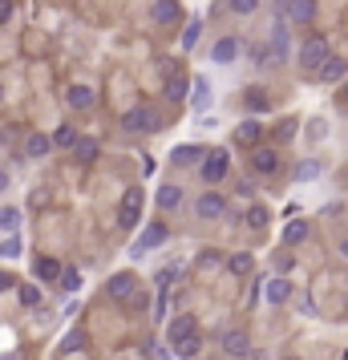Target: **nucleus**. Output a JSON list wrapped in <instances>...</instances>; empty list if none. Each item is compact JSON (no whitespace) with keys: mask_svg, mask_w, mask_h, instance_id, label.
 I'll return each mask as SVG.
<instances>
[{"mask_svg":"<svg viewBox=\"0 0 348 360\" xmlns=\"http://www.w3.org/2000/svg\"><path fill=\"white\" fill-rule=\"evenodd\" d=\"M53 146H57V150H73V146H77V130H73L69 122H61V126L53 130Z\"/></svg>","mask_w":348,"mask_h":360,"instance_id":"c85d7f7f","label":"nucleus"},{"mask_svg":"<svg viewBox=\"0 0 348 360\" xmlns=\"http://www.w3.org/2000/svg\"><path fill=\"white\" fill-rule=\"evenodd\" d=\"M264 295H267V304H276V308H280V304H288V300H292V283H288V279H283V276L267 279Z\"/></svg>","mask_w":348,"mask_h":360,"instance_id":"412c9836","label":"nucleus"},{"mask_svg":"<svg viewBox=\"0 0 348 360\" xmlns=\"http://www.w3.org/2000/svg\"><path fill=\"white\" fill-rule=\"evenodd\" d=\"M296 130H299V122H296V117H288V122H280V126H276V138H280V142H288V138H296Z\"/></svg>","mask_w":348,"mask_h":360,"instance_id":"58836bf2","label":"nucleus"},{"mask_svg":"<svg viewBox=\"0 0 348 360\" xmlns=\"http://www.w3.org/2000/svg\"><path fill=\"white\" fill-rule=\"evenodd\" d=\"M199 174H202L207 186L223 182L227 174H231V154H227V150H207V158L199 162Z\"/></svg>","mask_w":348,"mask_h":360,"instance_id":"7ed1b4c3","label":"nucleus"},{"mask_svg":"<svg viewBox=\"0 0 348 360\" xmlns=\"http://www.w3.org/2000/svg\"><path fill=\"white\" fill-rule=\"evenodd\" d=\"M13 13H17V8H13V0H0V25H8Z\"/></svg>","mask_w":348,"mask_h":360,"instance_id":"79ce46f5","label":"nucleus"},{"mask_svg":"<svg viewBox=\"0 0 348 360\" xmlns=\"http://www.w3.org/2000/svg\"><path fill=\"white\" fill-rule=\"evenodd\" d=\"M150 17L158 29H174V25H183V4L179 0H154L150 4Z\"/></svg>","mask_w":348,"mask_h":360,"instance_id":"423d86ee","label":"nucleus"},{"mask_svg":"<svg viewBox=\"0 0 348 360\" xmlns=\"http://www.w3.org/2000/svg\"><path fill=\"white\" fill-rule=\"evenodd\" d=\"M105 292H110V300H117V304H130L134 295H138V276H130V271H117V276L105 283Z\"/></svg>","mask_w":348,"mask_h":360,"instance_id":"9d476101","label":"nucleus"},{"mask_svg":"<svg viewBox=\"0 0 348 360\" xmlns=\"http://www.w3.org/2000/svg\"><path fill=\"white\" fill-rule=\"evenodd\" d=\"M308 219H292V223H288V227H283V247H299L304 243V239H308Z\"/></svg>","mask_w":348,"mask_h":360,"instance_id":"b1692460","label":"nucleus"},{"mask_svg":"<svg viewBox=\"0 0 348 360\" xmlns=\"http://www.w3.org/2000/svg\"><path fill=\"white\" fill-rule=\"evenodd\" d=\"M276 13H280V17H288L292 25H312L316 0H280V4H276Z\"/></svg>","mask_w":348,"mask_h":360,"instance_id":"0eeeda50","label":"nucleus"},{"mask_svg":"<svg viewBox=\"0 0 348 360\" xmlns=\"http://www.w3.org/2000/svg\"><path fill=\"white\" fill-rule=\"evenodd\" d=\"M243 360H264V352H247V356H243Z\"/></svg>","mask_w":348,"mask_h":360,"instance_id":"a18cd8bd","label":"nucleus"},{"mask_svg":"<svg viewBox=\"0 0 348 360\" xmlns=\"http://www.w3.org/2000/svg\"><path fill=\"white\" fill-rule=\"evenodd\" d=\"M82 348H85V328H69L65 336H61V352L73 356V352H82Z\"/></svg>","mask_w":348,"mask_h":360,"instance_id":"7c9ffc66","label":"nucleus"},{"mask_svg":"<svg viewBox=\"0 0 348 360\" xmlns=\"http://www.w3.org/2000/svg\"><path fill=\"white\" fill-rule=\"evenodd\" d=\"M195 316H174V320H170V324H166V340L174 344L179 340V336H186V332H195Z\"/></svg>","mask_w":348,"mask_h":360,"instance_id":"a878e982","label":"nucleus"},{"mask_svg":"<svg viewBox=\"0 0 348 360\" xmlns=\"http://www.w3.org/2000/svg\"><path fill=\"white\" fill-rule=\"evenodd\" d=\"M239 53H243L239 37H219L215 45H211V61H215V65H235Z\"/></svg>","mask_w":348,"mask_h":360,"instance_id":"9b49d317","label":"nucleus"},{"mask_svg":"<svg viewBox=\"0 0 348 360\" xmlns=\"http://www.w3.org/2000/svg\"><path fill=\"white\" fill-rule=\"evenodd\" d=\"M0 191H8V170H0Z\"/></svg>","mask_w":348,"mask_h":360,"instance_id":"c03bdc74","label":"nucleus"},{"mask_svg":"<svg viewBox=\"0 0 348 360\" xmlns=\"http://www.w3.org/2000/svg\"><path fill=\"white\" fill-rule=\"evenodd\" d=\"M57 288H61V292H82V271H77V267H65V271H61V279H57Z\"/></svg>","mask_w":348,"mask_h":360,"instance_id":"72a5a7b5","label":"nucleus"},{"mask_svg":"<svg viewBox=\"0 0 348 360\" xmlns=\"http://www.w3.org/2000/svg\"><path fill=\"white\" fill-rule=\"evenodd\" d=\"M65 101H69V110H94V105H98V89H89V85H69Z\"/></svg>","mask_w":348,"mask_h":360,"instance_id":"f3484780","label":"nucleus"},{"mask_svg":"<svg viewBox=\"0 0 348 360\" xmlns=\"http://www.w3.org/2000/svg\"><path fill=\"white\" fill-rule=\"evenodd\" d=\"M33 271H37V279H41V283H57L65 267H61L57 259H37V263H33Z\"/></svg>","mask_w":348,"mask_h":360,"instance_id":"393cba45","label":"nucleus"},{"mask_svg":"<svg viewBox=\"0 0 348 360\" xmlns=\"http://www.w3.org/2000/svg\"><path fill=\"white\" fill-rule=\"evenodd\" d=\"M195 214H199L202 223H215V219H223V214H227V198L215 195V191H207V195L195 198Z\"/></svg>","mask_w":348,"mask_h":360,"instance_id":"6e6552de","label":"nucleus"},{"mask_svg":"<svg viewBox=\"0 0 348 360\" xmlns=\"http://www.w3.org/2000/svg\"><path fill=\"white\" fill-rule=\"evenodd\" d=\"M154 202H158V211H179L183 207V186L179 182H158Z\"/></svg>","mask_w":348,"mask_h":360,"instance_id":"ddd939ff","label":"nucleus"},{"mask_svg":"<svg viewBox=\"0 0 348 360\" xmlns=\"http://www.w3.org/2000/svg\"><path fill=\"white\" fill-rule=\"evenodd\" d=\"M267 49H271V61H288V53H292V37H288V25H283V20L271 25V41H267Z\"/></svg>","mask_w":348,"mask_h":360,"instance_id":"f8f14e48","label":"nucleus"},{"mask_svg":"<svg viewBox=\"0 0 348 360\" xmlns=\"http://www.w3.org/2000/svg\"><path fill=\"white\" fill-rule=\"evenodd\" d=\"M199 37H202V20L195 17V20H191V25H186V29H183V37H179V45H183V49L191 53V49H195V45H199Z\"/></svg>","mask_w":348,"mask_h":360,"instance_id":"2f4dec72","label":"nucleus"},{"mask_svg":"<svg viewBox=\"0 0 348 360\" xmlns=\"http://www.w3.org/2000/svg\"><path fill=\"white\" fill-rule=\"evenodd\" d=\"M202 158H207V150L195 146V142H183V146L170 150V162H174V166H199Z\"/></svg>","mask_w":348,"mask_h":360,"instance_id":"aec40b11","label":"nucleus"},{"mask_svg":"<svg viewBox=\"0 0 348 360\" xmlns=\"http://www.w3.org/2000/svg\"><path fill=\"white\" fill-rule=\"evenodd\" d=\"M251 170H255V174H276V170H280V154L271 146H255L251 150Z\"/></svg>","mask_w":348,"mask_h":360,"instance_id":"2eb2a0df","label":"nucleus"},{"mask_svg":"<svg viewBox=\"0 0 348 360\" xmlns=\"http://www.w3.org/2000/svg\"><path fill=\"white\" fill-rule=\"evenodd\" d=\"M170 348H174V360H195V356H199V348H202L199 328H195V332H186V336H179Z\"/></svg>","mask_w":348,"mask_h":360,"instance_id":"6ab92c4d","label":"nucleus"},{"mask_svg":"<svg viewBox=\"0 0 348 360\" xmlns=\"http://www.w3.org/2000/svg\"><path fill=\"white\" fill-rule=\"evenodd\" d=\"M207 360H223V356H207Z\"/></svg>","mask_w":348,"mask_h":360,"instance_id":"de8ad7c7","label":"nucleus"},{"mask_svg":"<svg viewBox=\"0 0 348 360\" xmlns=\"http://www.w3.org/2000/svg\"><path fill=\"white\" fill-rule=\"evenodd\" d=\"M316 174H320V162H299V166H296V179H299V182L316 179Z\"/></svg>","mask_w":348,"mask_h":360,"instance_id":"a19ab883","label":"nucleus"},{"mask_svg":"<svg viewBox=\"0 0 348 360\" xmlns=\"http://www.w3.org/2000/svg\"><path fill=\"white\" fill-rule=\"evenodd\" d=\"M259 138H264V122H259V117H247V122H239V126H235V142H239V146H259Z\"/></svg>","mask_w":348,"mask_h":360,"instance_id":"dca6fc26","label":"nucleus"},{"mask_svg":"<svg viewBox=\"0 0 348 360\" xmlns=\"http://www.w3.org/2000/svg\"><path fill=\"white\" fill-rule=\"evenodd\" d=\"M328 57H332V53H328V41H324V37H308V41L299 45V53H296V61H299L304 73H316Z\"/></svg>","mask_w":348,"mask_h":360,"instance_id":"20e7f679","label":"nucleus"},{"mask_svg":"<svg viewBox=\"0 0 348 360\" xmlns=\"http://www.w3.org/2000/svg\"><path fill=\"white\" fill-rule=\"evenodd\" d=\"M243 101H247L251 114H267V110H271V98H267L259 85H255V89H247V94H243Z\"/></svg>","mask_w":348,"mask_h":360,"instance_id":"cd10ccee","label":"nucleus"},{"mask_svg":"<svg viewBox=\"0 0 348 360\" xmlns=\"http://www.w3.org/2000/svg\"><path fill=\"white\" fill-rule=\"evenodd\" d=\"M219 344H223L227 356H239V360L251 352V336L243 332V328H223V332H219Z\"/></svg>","mask_w":348,"mask_h":360,"instance_id":"1a4fd4ad","label":"nucleus"},{"mask_svg":"<svg viewBox=\"0 0 348 360\" xmlns=\"http://www.w3.org/2000/svg\"><path fill=\"white\" fill-rule=\"evenodd\" d=\"M166 235H170V227H166L162 219H154V223H146V231L134 239V247H130V255L134 259H142V255H150L154 247H162L166 243Z\"/></svg>","mask_w":348,"mask_h":360,"instance_id":"39448f33","label":"nucleus"},{"mask_svg":"<svg viewBox=\"0 0 348 360\" xmlns=\"http://www.w3.org/2000/svg\"><path fill=\"white\" fill-rule=\"evenodd\" d=\"M162 98L166 101H186L191 98V77H186V73H170V77H162Z\"/></svg>","mask_w":348,"mask_h":360,"instance_id":"4468645a","label":"nucleus"},{"mask_svg":"<svg viewBox=\"0 0 348 360\" xmlns=\"http://www.w3.org/2000/svg\"><path fill=\"white\" fill-rule=\"evenodd\" d=\"M49 150H53V134L33 130L29 138H25V154H29L33 162H41V158H49Z\"/></svg>","mask_w":348,"mask_h":360,"instance_id":"a211bd4d","label":"nucleus"},{"mask_svg":"<svg viewBox=\"0 0 348 360\" xmlns=\"http://www.w3.org/2000/svg\"><path fill=\"white\" fill-rule=\"evenodd\" d=\"M316 77H320V82H344V77H348V65H344V61H340V57H328V61H324V65H320V69H316Z\"/></svg>","mask_w":348,"mask_h":360,"instance_id":"4be33fe9","label":"nucleus"},{"mask_svg":"<svg viewBox=\"0 0 348 360\" xmlns=\"http://www.w3.org/2000/svg\"><path fill=\"white\" fill-rule=\"evenodd\" d=\"M142 207H146V195H142V186H130L126 198H122V207H117V227L122 231H134L142 223Z\"/></svg>","mask_w":348,"mask_h":360,"instance_id":"f03ea898","label":"nucleus"},{"mask_svg":"<svg viewBox=\"0 0 348 360\" xmlns=\"http://www.w3.org/2000/svg\"><path fill=\"white\" fill-rule=\"evenodd\" d=\"M251 61H255V65L259 69H267V65H276V61H271V49H267V45H251Z\"/></svg>","mask_w":348,"mask_h":360,"instance_id":"e433bc0d","label":"nucleus"},{"mask_svg":"<svg viewBox=\"0 0 348 360\" xmlns=\"http://www.w3.org/2000/svg\"><path fill=\"white\" fill-rule=\"evenodd\" d=\"M211 98H215V94H211V82H207V77H195V82H191V105H195V110H207Z\"/></svg>","mask_w":348,"mask_h":360,"instance_id":"5701e85b","label":"nucleus"},{"mask_svg":"<svg viewBox=\"0 0 348 360\" xmlns=\"http://www.w3.org/2000/svg\"><path fill=\"white\" fill-rule=\"evenodd\" d=\"M267 219H271V214H267V207H259V202H255V207L247 211V227H251V231H264Z\"/></svg>","mask_w":348,"mask_h":360,"instance_id":"c9c22d12","label":"nucleus"},{"mask_svg":"<svg viewBox=\"0 0 348 360\" xmlns=\"http://www.w3.org/2000/svg\"><path fill=\"white\" fill-rule=\"evenodd\" d=\"M255 8H259V0H231V13H235V17H251Z\"/></svg>","mask_w":348,"mask_h":360,"instance_id":"ea45409f","label":"nucleus"},{"mask_svg":"<svg viewBox=\"0 0 348 360\" xmlns=\"http://www.w3.org/2000/svg\"><path fill=\"white\" fill-rule=\"evenodd\" d=\"M17 300L25 304V308H41V304H45V295H41L37 283H17Z\"/></svg>","mask_w":348,"mask_h":360,"instance_id":"bb28decb","label":"nucleus"},{"mask_svg":"<svg viewBox=\"0 0 348 360\" xmlns=\"http://www.w3.org/2000/svg\"><path fill=\"white\" fill-rule=\"evenodd\" d=\"M17 227H20V211L17 207H0V231L17 235Z\"/></svg>","mask_w":348,"mask_h":360,"instance_id":"f704fd0d","label":"nucleus"},{"mask_svg":"<svg viewBox=\"0 0 348 360\" xmlns=\"http://www.w3.org/2000/svg\"><path fill=\"white\" fill-rule=\"evenodd\" d=\"M122 126L130 134H158L162 130V114H158L154 105H134V110L122 114Z\"/></svg>","mask_w":348,"mask_h":360,"instance_id":"f257e3e1","label":"nucleus"},{"mask_svg":"<svg viewBox=\"0 0 348 360\" xmlns=\"http://www.w3.org/2000/svg\"><path fill=\"white\" fill-rule=\"evenodd\" d=\"M13 288H17V279L8 276V271H0V295H4V292H13Z\"/></svg>","mask_w":348,"mask_h":360,"instance_id":"37998d69","label":"nucleus"},{"mask_svg":"<svg viewBox=\"0 0 348 360\" xmlns=\"http://www.w3.org/2000/svg\"><path fill=\"white\" fill-rule=\"evenodd\" d=\"M73 154H77V162H94L98 158V138H77Z\"/></svg>","mask_w":348,"mask_h":360,"instance_id":"473e14b6","label":"nucleus"},{"mask_svg":"<svg viewBox=\"0 0 348 360\" xmlns=\"http://www.w3.org/2000/svg\"><path fill=\"white\" fill-rule=\"evenodd\" d=\"M251 267H255V255H251V251H235L231 259H227V271H231V276H247Z\"/></svg>","mask_w":348,"mask_h":360,"instance_id":"c756f323","label":"nucleus"},{"mask_svg":"<svg viewBox=\"0 0 348 360\" xmlns=\"http://www.w3.org/2000/svg\"><path fill=\"white\" fill-rule=\"evenodd\" d=\"M340 255H344V259H348V239H340Z\"/></svg>","mask_w":348,"mask_h":360,"instance_id":"49530a36","label":"nucleus"},{"mask_svg":"<svg viewBox=\"0 0 348 360\" xmlns=\"http://www.w3.org/2000/svg\"><path fill=\"white\" fill-rule=\"evenodd\" d=\"M17 255H20V239L17 235H8V239L0 243V259H17Z\"/></svg>","mask_w":348,"mask_h":360,"instance_id":"4c0bfd02","label":"nucleus"}]
</instances>
